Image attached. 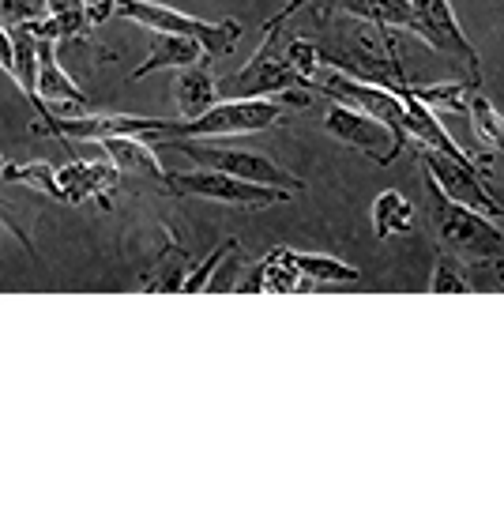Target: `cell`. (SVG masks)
<instances>
[{
    "label": "cell",
    "mask_w": 504,
    "mask_h": 512,
    "mask_svg": "<svg viewBox=\"0 0 504 512\" xmlns=\"http://www.w3.org/2000/svg\"><path fill=\"white\" fill-rule=\"evenodd\" d=\"M110 16H117L113 0H95V4H87V27H91V31H95V27H102Z\"/></svg>",
    "instance_id": "28"
},
{
    "label": "cell",
    "mask_w": 504,
    "mask_h": 512,
    "mask_svg": "<svg viewBox=\"0 0 504 512\" xmlns=\"http://www.w3.org/2000/svg\"><path fill=\"white\" fill-rule=\"evenodd\" d=\"M0 226H4V230H8V234H12V238H19L23 241V249H31V238H27V234H23V230H19L16 223H8V219H4V215H0ZM34 253V249H31Z\"/></svg>",
    "instance_id": "31"
},
{
    "label": "cell",
    "mask_w": 504,
    "mask_h": 512,
    "mask_svg": "<svg viewBox=\"0 0 504 512\" xmlns=\"http://www.w3.org/2000/svg\"><path fill=\"white\" fill-rule=\"evenodd\" d=\"M98 147L117 166L121 177H143L147 185L166 192V170H162L151 140H140V136H110V140H98Z\"/></svg>",
    "instance_id": "13"
},
{
    "label": "cell",
    "mask_w": 504,
    "mask_h": 512,
    "mask_svg": "<svg viewBox=\"0 0 504 512\" xmlns=\"http://www.w3.org/2000/svg\"><path fill=\"white\" fill-rule=\"evenodd\" d=\"M4 166H8V162H4V155H0V170H4Z\"/></svg>",
    "instance_id": "32"
},
{
    "label": "cell",
    "mask_w": 504,
    "mask_h": 512,
    "mask_svg": "<svg viewBox=\"0 0 504 512\" xmlns=\"http://www.w3.org/2000/svg\"><path fill=\"white\" fill-rule=\"evenodd\" d=\"M501 151H504V147H501Z\"/></svg>",
    "instance_id": "33"
},
{
    "label": "cell",
    "mask_w": 504,
    "mask_h": 512,
    "mask_svg": "<svg viewBox=\"0 0 504 512\" xmlns=\"http://www.w3.org/2000/svg\"><path fill=\"white\" fill-rule=\"evenodd\" d=\"M166 192L170 196H200V200H215L226 208H275L290 200V189H275V185H256L245 177L219 174V170H189V174H166Z\"/></svg>",
    "instance_id": "6"
},
{
    "label": "cell",
    "mask_w": 504,
    "mask_h": 512,
    "mask_svg": "<svg viewBox=\"0 0 504 512\" xmlns=\"http://www.w3.org/2000/svg\"><path fill=\"white\" fill-rule=\"evenodd\" d=\"M286 106L279 98H219L211 110H204L192 121H174L170 136L189 140H219V136H249L264 132L283 121Z\"/></svg>",
    "instance_id": "4"
},
{
    "label": "cell",
    "mask_w": 504,
    "mask_h": 512,
    "mask_svg": "<svg viewBox=\"0 0 504 512\" xmlns=\"http://www.w3.org/2000/svg\"><path fill=\"white\" fill-rule=\"evenodd\" d=\"M155 147H174V151H181V155H189L196 166L219 170V174L245 177V181H256V185H275V189H290V192L305 189L298 177L286 174L279 162H271L268 155H260V151L219 147V144H207V140H189V136H166V140Z\"/></svg>",
    "instance_id": "5"
},
{
    "label": "cell",
    "mask_w": 504,
    "mask_h": 512,
    "mask_svg": "<svg viewBox=\"0 0 504 512\" xmlns=\"http://www.w3.org/2000/svg\"><path fill=\"white\" fill-rule=\"evenodd\" d=\"M0 68L12 76V68H16V57H12V34H8V27L0 23Z\"/></svg>",
    "instance_id": "29"
},
{
    "label": "cell",
    "mask_w": 504,
    "mask_h": 512,
    "mask_svg": "<svg viewBox=\"0 0 504 512\" xmlns=\"http://www.w3.org/2000/svg\"><path fill=\"white\" fill-rule=\"evenodd\" d=\"M410 226H414V208H410V200H403V192H380L373 200V230H377V238L407 234Z\"/></svg>",
    "instance_id": "19"
},
{
    "label": "cell",
    "mask_w": 504,
    "mask_h": 512,
    "mask_svg": "<svg viewBox=\"0 0 504 512\" xmlns=\"http://www.w3.org/2000/svg\"><path fill=\"white\" fill-rule=\"evenodd\" d=\"M117 16L140 23L147 31H166V34H185L192 42L204 46L207 57H226L234 53L237 38H241V23L237 19H222V23H207V19L185 16L170 4H155V0H113Z\"/></svg>",
    "instance_id": "3"
},
{
    "label": "cell",
    "mask_w": 504,
    "mask_h": 512,
    "mask_svg": "<svg viewBox=\"0 0 504 512\" xmlns=\"http://www.w3.org/2000/svg\"><path fill=\"white\" fill-rule=\"evenodd\" d=\"M305 287L298 264H294V249H271L264 260L252 264V275L245 283H237L234 290L241 294H294V290Z\"/></svg>",
    "instance_id": "14"
},
{
    "label": "cell",
    "mask_w": 504,
    "mask_h": 512,
    "mask_svg": "<svg viewBox=\"0 0 504 512\" xmlns=\"http://www.w3.org/2000/svg\"><path fill=\"white\" fill-rule=\"evenodd\" d=\"M207 53L200 42H192L185 34H166V31H155V42H151V53H147V61L132 72V80H143V76H151L158 68H189V64L204 61Z\"/></svg>",
    "instance_id": "17"
},
{
    "label": "cell",
    "mask_w": 504,
    "mask_h": 512,
    "mask_svg": "<svg viewBox=\"0 0 504 512\" xmlns=\"http://www.w3.org/2000/svg\"><path fill=\"white\" fill-rule=\"evenodd\" d=\"M474 91H482V87H474L471 80H452V83H433V87H422V83H410V95L422 98L426 106H433V110H456L463 113L467 106H471V95Z\"/></svg>",
    "instance_id": "20"
},
{
    "label": "cell",
    "mask_w": 504,
    "mask_h": 512,
    "mask_svg": "<svg viewBox=\"0 0 504 512\" xmlns=\"http://www.w3.org/2000/svg\"><path fill=\"white\" fill-rule=\"evenodd\" d=\"M309 4H313V0H290V4H283V8H279V12H275L268 23H264V34H279V23H286V19L294 16V12L309 8Z\"/></svg>",
    "instance_id": "27"
},
{
    "label": "cell",
    "mask_w": 504,
    "mask_h": 512,
    "mask_svg": "<svg viewBox=\"0 0 504 512\" xmlns=\"http://www.w3.org/2000/svg\"><path fill=\"white\" fill-rule=\"evenodd\" d=\"M230 249H237V238H226L219 249H211V256H207L204 264H200V268H192V272L181 279V290H185V294H200V290H207V279L215 275V268H219L222 256L230 253Z\"/></svg>",
    "instance_id": "25"
},
{
    "label": "cell",
    "mask_w": 504,
    "mask_h": 512,
    "mask_svg": "<svg viewBox=\"0 0 504 512\" xmlns=\"http://www.w3.org/2000/svg\"><path fill=\"white\" fill-rule=\"evenodd\" d=\"M339 12L362 19L369 27L414 34V8H410V0H339Z\"/></svg>",
    "instance_id": "18"
},
{
    "label": "cell",
    "mask_w": 504,
    "mask_h": 512,
    "mask_svg": "<svg viewBox=\"0 0 504 512\" xmlns=\"http://www.w3.org/2000/svg\"><path fill=\"white\" fill-rule=\"evenodd\" d=\"M34 87H38V98L46 102L49 113H53V106L61 110V117H76V113L91 110L87 95L57 61V42H49V38H38V80H34Z\"/></svg>",
    "instance_id": "12"
},
{
    "label": "cell",
    "mask_w": 504,
    "mask_h": 512,
    "mask_svg": "<svg viewBox=\"0 0 504 512\" xmlns=\"http://www.w3.org/2000/svg\"><path fill=\"white\" fill-rule=\"evenodd\" d=\"M215 87H219V98H279L283 106H298V110L316 98V83L298 76L283 61V53L275 57L271 42L256 49V57L241 72L226 76V80H215Z\"/></svg>",
    "instance_id": "2"
},
{
    "label": "cell",
    "mask_w": 504,
    "mask_h": 512,
    "mask_svg": "<svg viewBox=\"0 0 504 512\" xmlns=\"http://www.w3.org/2000/svg\"><path fill=\"white\" fill-rule=\"evenodd\" d=\"M174 132V121H158V117H136V113H76V117H57L53 136L64 140H110V136H140V140H166Z\"/></svg>",
    "instance_id": "10"
},
{
    "label": "cell",
    "mask_w": 504,
    "mask_h": 512,
    "mask_svg": "<svg viewBox=\"0 0 504 512\" xmlns=\"http://www.w3.org/2000/svg\"><path fill=\"white\" fill-rule=\"evenodd\" d=\"M429 290H433V294H474L467 272L459 268L456 256H448L444 249H437V256H433V279H429Z\"/></svg>",
    "instance_id": "23"
},
{
    "label": "cell",
    "mask_w": 504,
    "mask_h": 512,
    "mask_svg": "<svg viewBox=\"0 0 504 512\" xmlns=\"http://www.w3.org/2000/svg\"><path fill=\"white\" fill-rule=\"evenodd\" d=\"M414 151H418L426 174L437 181V189H441L448 200L467 204V208L482 211L489 219H504L501 196H493V189H486V177H482V170H478L474 162H456V159H448V155H441V151H433V147H414Z\"/></svg>",
    "instance_id": "8"
},
{
    "label": "cell",
    "mask_w": 504,
    "mask_h": 512,
    "mask_svg": "<svg viewBox=\"0 0 504 512\" xmlns=\"http://www.w3.org/2000/svg\"><path fill=\"white\" fill-rule=\"evenodd\" d=\"M426 196H429V223L437 230V249L456 256L459 264H474V260H501L504 256V230L493 226L489 215L448 200L437 181L426 174Z\"/></svg>",
    "instance_id": "1"
},
{
    "label": "cell",
    "mask_w": 504,
    "mask_h": 512,
    "mask_svg": "<svg viewBox=\"0 0 504 512\" xmlns=\"http://www.w3.org/2000/svg\"><path fill=\"white\" fill-rule=\"evenodd\" d=\"M283 61L298 72V76H305V80H313L316 72L324 68V53L309 42V38H290L283 49Z\"/></svg>",
    "instance_id": "24"
},
{
    "label": "cell",
    "mask_w": 504,
    "mask_h": 512,
    "mask_svg": "<svg viewBox=\"0 0 504 512\" xmlns=\"http://www.w3.org/2000/svg\"><path fill=\"white\" fill-rule=\"evenodd\" d=\"M46 16V4L42 0H0V23L12 27L19 19H38Z\"/></svg>",
    "instance_id": "26"
},
{
    "label": "cell",
    "mask_w": 504,
    "mask_h": 512,
    "mask_svg": "<svg viewBox=\"0 0 504 512\" xmlns=\"http://www.w3.org/2000/svg\"><path fill=\"white\" fill-rule=\"evenodd\" d=\"M324 128H328L335 140H343L347 147H354L358 155L373 159L377 166H392V162L403 155L395 132L384 125L380 117H369V113L354 110V106H343V102H335L328 110Z\"/></svg>",
    "instance_id": "9"
},
{
    "label": "cell",
    "mask_w": 504,
    "mask_h": 512,
    "mask_svg": "<svg viewBox=\"0 0 504 512\" xmlns=\"http://www.w3.org/2000/svg\"><path fill=\"white\" fill-rule=\"evenodd\" d=\"M410 8H414V34L429 49H437L441 57H448V61L456 64L463 80L482 87V57H478L474 42L459 27L452 4L448 0H410Z\"/></svg>",
    "instance_id": "7"
},
{
    "label": "cell",
    "mask_w": 504,
    "mask_h": 512,
    "mask_svg": "<svg viewBox=\"0 0 504 512\" xmlns=\"http://www.w3.org/2000/svg\"><path fill=\"white\" fill-rule=\"evenodd\" d=\"M57 177V196L64 204H98V208H113V189L121 185V174L110 159H76L68 166L53 170Z\"/></svg>",
    "instance_id": "11"
},
{
    "label": "cell",
    "mask_w": 504,
    "mask_h": 512,
    "mask_svg": "<svg viewBox=\"0 0 504 512\" xmlns=\"http://www.w3.org/2000/svg\"><path fill=\"white\" fill-rule=\"evenodd\" d=\"M313 4H316V19H320V23H328V19L339 12V0H313Z\"/></svg>",
    "instance_id": "30"
},
{
    "label": "cell",
    "mask_w": 504,
    "mask_h": 512,
    "mask_svg": "<svg viewBox=\"0 0 504 512\" xmlns=\"http://www.w3.org/2000/svg\"><path fill=\"white\" fill-rule=\"evenodd\" d=\"M46 16L31 19V31L49 42H72L91 34L87 27V0H42Z\"/></svg>",
    "instance_id": "16"
},
{
    "label": "cell",
    "mask_w": 504,
    "mask_h": 512,
    "mask_svg": "<svg viewBox=\"0 0 504 512\" xmlns=\"http://www.w3.org/2000/svg\"><path fill=\"white\" fill-rule=\"evenodd\" d=\"M294 264L305 283H358L362 272L350 268L335 256H316V253H294Z\"/></svg>",
    "instance_id": "21"
},
{
    "label": "cell",
    "mask_w": 504,
    "mask_h": 512,
    "mask_svg": "<svg viewBox=\"0 0 504 512\" xmlns=\"http://www.w3.org/2000/svg\"><path fill=\"white\" fill-rule=\"evenodd\" d=\"M467 117H471V125H474V132H478V140H482L489 151H501V147H504V117L497 113V106H493V102H489L482 91H474V95H471Z\"/></svg>",
    "instance_id": "22"
},
{
    "label": "cell",
    "mask_w": 504,
    "mask_h": 512,
    "mask_svg": "<svg viewBox=\"0 0 504 512\" xmlns=\"http://www.w3.org/2000/svg\"><path fill=\"white\" fill-rule=\"evenodd\" d=\"M174 102L185 121L200 117V113L211 110V106L219 102V87H215V76H211V68H207V57L204 61L189 64V68H177Z\"/></svg>",
    "instance_id": "15"
}]
</instances>
